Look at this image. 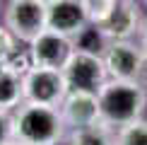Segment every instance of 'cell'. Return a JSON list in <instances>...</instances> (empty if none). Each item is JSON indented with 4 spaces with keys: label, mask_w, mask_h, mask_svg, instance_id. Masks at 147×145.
<instances>
[{
    "label": "cell",
    "mask_w": 147,
    "mask_h": 145,
    "mask_svg": "<svg viewBox=\"0 0 147 145\" xmlns=\"http://www.w3.org/2000/svg\"><path fill=\"white\" fill-rule=\"evenodd\" d=\"M89 22L84 17L80 0H53V3H48V29L72 39Z\"/></svg>",
    "instance_id": "obj_10"
},
{
    "label": "cell",
    "mask_w": 147,
    "mask_h": 145,
    "mask_svg": "<svg viewBox=\"0 0 147 145\" xmlns=\"http://www.w3.org/2000/svg\"><path fill=\"white\" fill-rule=\"evenodd\" d=\"M116 145H147V121L138 119L116 128Z\"/></svg>",
    "instance_id": "obj_14"
},
{
    "label": "cell",
    "mask_w": 147,
    "mask_h": 145,
    "mask_svg": "<svg viewBox=\"0 0 147 145\" xmlns=\"http://www.w3.org/2000/svg\"><path fill=\"white\" fill-rule=\"evenodd\" d=\"M22 102H24L22 77L3 68V72H0V111L12 114Z\"/></svg>",
    "instance_id": "obj_13"
},
{
    "label": "cell",
    "mask_w": 147,
    "mask_h": 145,
    "mask_svg": "<svg viewBox=\"0 0 147 145\" xmlns=\"http://www.w3.org/2000/svg\"><path fill=\"white\" fill-rule=\"evenodd\" d=\"M17 46H20V41L15 39V34H12L5 24H0V63H3Z\"/></svg>",
    "instance_id": "obj_17"
},
{
    "label": "cell",
    "mask_w": 147,
    "mask_h": 145,
    "mask_svg": "<svg viewBox=\"0 0 147 145\" xmlns=\"http://www.w3.org/2000/svg\"><path fill=\"white\" fill-rule=\"evenodd\" d=\"M0 72H3V63H0Z\"/></svg>",
    "instance_id": "obj_22"
},
{
    "label": "cell",
    "mask_w": 147,
    "mask_h": 145,
    "mask_svg": "<svg viewBox=\"0 0 147 145\" xmlns=\"http://www.w3.org/2000/svg\"><path fill=\"white\" fill-rule=\"evenodd\" d=\"M96 99H99V121L116 131L142 119L147 106V87L138 80L109 77L106 85L96 92Z\"/></svg>",
    "instance_id": "obj_2"
},
{
    "label": "cell",
    "mask_w": 147,
    "mask_h": 145,
    "mask_svg": "<svg viewBox=\"0 0 147 145\" xmlns=\"http://www.w3.org/2000/svg\"><path fill=\"white\" fill-rule=\"evenodd\" d=\"M140 27H142V15L135 0H118L109 20L101 24L104 34L111 41H133V36L140 34Z\"/></svg>",
    "instance_id": "obj_8"
},
{
    "label": "cell",
    "mask_w": 147,
    "mask_h": 145,
    "mask_svg": "<svg viewBox=\"0 0 147 145\" xmlns=\"http://www.w3.org/2000/svg\"><path fill=\"white\" fill-rule=\"evenodd\" d=\"M22 87H24V102L44 106H60V102L70 92L63 70L39 68V65H34L22 77Z\"/></svg>",
    "instance_id": "obj_4"
},
{
    "label": "cell",
    "mask_w": 147,
    "mask_h": 145,
    "mask_svg": "<svg viewBox=\"0 0 147 145\" xmlns=\"http://www.w3.org/2000/svg\"><path fill=\"white\" fill-rule=\"evenodd\" d=\"M58 109L68 131L99 123V99L92 92H68Z\"/></svg>",
    "instance_id": "obj_9"
},
{
    "label": "cell",
    "mask_w": 147,
    "mask_h": 145,
    "mask_svg": "<svg viewBox=\"0 0 147 145\" xmlns=\"http://www.w3.org/2000/svg\"><path fill=\"white\" fill-rule=\"evenodd\" d=\"M82 3V10H84V17H87L89 24H101L109 20V15L113 12L116 3L118 0H80Z\"/></svg>",
    "instance_id": "obj_16"
},
{
    "label": "cell",
    "mask_w": 147,
    "mask_h": 145,
    "mask_svg": "<svg viewBox=\"0 0 147 145\" xmlns=\"http://www.w3.org/2000/svg\"><path fill=\"white\" fill-rule=\"evenodd\" d=\"M41 3H46V5H48V3H53V0H41Z\"/></svg>",
    "instance_id": "obj_21"
},
{
    "label": "cell",
    "mask_w": 147,
    "mask_h": 145,
    "mask_svg": "<svg viewBox=\"0 0 147 145\" xmlns=\"http://www.w3.org/2000/svg\"><path fill=\"white\" fill-rule=\"evenodd\" d=\"M3 24L20 44L29 46L44 29H48V5L41 0H10Z\"/></svg>",
    "instance_id": "obj_3"
},
{
    "label": "cell",
    "mask_w": 147,
    "mask_h": 145,
    "mask_svg": "<svg viewBox=\"0 0 147 145\" xmlns=\"http://www.w3.org/2000/svg\"><path fill=\"white\" fill-rule=\"evenodd\" d=\"M7 145H24V143H17V140H10Z\"/></svg>",
    "instance_id": "obj_20"
},
{
    "label": "cell",
    "mask_w": 147,
    "mask_h": 145,
    "mask_svg": "<svg viewBox=\"0 0 147 145\" xmlns=\"http://www.w3.org/2000/svg\"><path fill=\"white\" fill-rule=\"evenodd\" d=\"M3 68L10 70V72H15V75H20V77H24L29 70L34 68V58H32L29 46H17L15 51L3 60Z\"/></svg>",
    "instance_id": "obj_15"
},
{
    "label": "cell",
    "mask_w": 147,
    "mask_h": 145,
    "mask_svg": "<svg viewBox=\"0 0 147 145\" xmlns=\"http://www.w3.org/2000/svg\"><path fill=\"white\" fill-rule=\"evenodd\" d=\"M109 44H111V39L104 34V29L99 27V24H87L80 34L72 36V46H75V51L92 53V56H104L106 48H109Z\"/></svg>",
    "instance_id": "obj_12"
},
{
    "label": "cell",
    "mask_w": 147,
    "mask_h": 145,
    "mask_svg": "<svg viewBox=\"0 0 147 145\" xmlns=\"http://www.w3.org/2000/svg\"><path fill=\"white\" fill-rule=\"evenodd\" d=\"M10 140H15V136H12V114L0 111V145H7Z\"/></svg>",
    "instance_id": "obj_18"
},
{
    "label": "cell",
    "mask_w": 147,
    "mask_h": 145,
    "mask_svg": "<svg viewBox=\"0 0 147 145\" xmlns=\"http://www.w3.org/2000/svg\"><path fill=\"white\" fill-rule=\"evenodd\" d=\"M65 145H116V131L99 121V123L70 131Z\"/></svg>",
    "instance_id": "obj_11"
},
{
    "label": "cell",
    "mask_w": 147,
    "mask_h": 145,
    "mask_svg": "<svg viewBox=\"0 0 147 145\" xmlns=\"http://www.w3.org/2000/svg\"><path fill=\"white\" fill-rule=\"evenodd\" d=\"M29 51H32L34 65L63 70L65 63L70 60V56L75 53V46H72L70 36H63V34L53 32V29H44V32L29 44Z\"/></svg>",
    "instance_id": "obj_6"
},
{
    "label": "cell",
    "mask_w": 147,
    "mask_h": 145,
    "mask_svg": "<svg viewBox=\"0 0 147 145\" xmlns=\"http://www.w3.org/2000/svg\"><path fill=\"white\" fill-rule=\"evenodd\" d=\"M140 46L147 53V15L142 17V27H140Z\"/></svg>",
    "instance_id": "obj_19"
},
{
    "label": "cell",
    "mask_w": 147,
    "mask_h": 145,
    "mask_svg": "<svg viewBox=\"0 0 147 145\" xmlns=\"http://www.w3.org/2000/svg\"><path fill=\"white\" fill-rule=\"evenodd\" d=\"M145 3H147V0H145Z\"/></svg>",
    "instance_id": "obj_23"
},
{
    "label": "cell",
    "mask_w": 147,
    "mask_h": 145,
    "mask_svg": "<svg viewBox=\"0 0 147 145\" xmlns=\"http://www.w3.org/2000/svg\"><path fill=\"white\" fill-rule=\"evenodd\" d=\"M68 126L58 106L22 102L12 111V136L24 145H60L68 140Z\"/></svg>",
    "instance_id": "obj_1"
},
{
    "label": "cell",
    "mask_w": 147,
    "mask_h": 145,
    "mask_svg": "<svg viewBox=\"0 0 147 145\" xmlns=\"http://www.w3.org/2000/svg\"><path fill=\"white\" fill-rule=\"evenodd\" d=\"M104 65L113 80H138L145 51L135 41H111L104 53Z\"/></svg>",
    "instance_id": "obj_7"
},
{
    "label": "cell",
    "mask_w": 147,
    "mask_h": 145,
    "mask_svg": "<svg viewBox=\"0 0 147 145\" xmlns=\"http://www.w3.org/2000/svg\"><path fill=\"white\" fill-rule=\"evenodd\" d=\"M65 82H68L70 92H92L96 94L109 80V70L104 65L101 56H92V53L75 51L70 60L63 68Z\"/></svg>",
    "instance_id": "obj_5"
}]
</instances>
